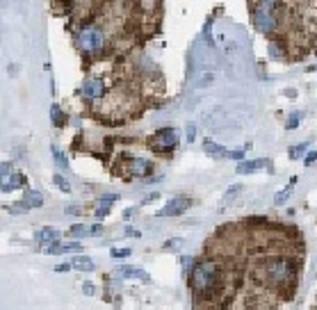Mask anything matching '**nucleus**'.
<instances>
[{
    "mask_svg": "<svg viewBox=\"0 0 317 310\" xmlns=\"http://www.w3.org/2000/svg\"><path fill=\"white\" fill-rule=\"evenodd\" d=\"M219 281V267L215 262H198L194 271H192V288L197 294L210 292Z\"/></svg>",
    "mask_w": 317,
    "mask_h": 310,
    "instance_id": "obj_1",
    "label": "nucleus"
},
{
    "mask_svg": "<svg viewBox=\"0 0 317 310\" xmlns=\"http://www.w3.org/2000/svg\"><path fill=\"white\" fill-rule=\"evenodd\" d=\"M78 43L85 53H100L103 46H105V32L99 28V25H85V28L78 32Z\"/></svg>",
    "mask_w": 317,
    "mask_h": 310,
    "instance_id": "obj_2",
    "label": "nucleus"
},
{
    "mask_svg": "<svg viewBox=\"0 0 317 310\" xmlns=\"http://www.w3.org/2000/svg\"><path fill=\"white\" fill-rule=\"evenodd\" d=\"M254 23L260 32H272L276 28V2H258L254 5Z\"/></svg>",
    "mask_w": 317,
    "mask_h": 310,
    "instance_id": "obj_3",
    "label": "nucleus"
},
{
    "mask_svg": "<svg viewBox=\"0 0 317 310\" xmlns=\"http://www.w3.org/2000/svg\"><path fill=\"white\" fill-rule=\"evenodd\" d=\"M176 144H178V133L174 128H160V130L153 135V139H151V146H153V151H158V153H164V151L174 148Z\"/></svg>",
    "mask_w": 317,
    "mask_h": 310,
    "instance_id": "obj_4",
    "label": "nucleus"
},
{
    "mask_svg": "<svg viewBox=\"0 0 317 310\" xmlns=\"http://www.w3.org/2000/svg\"><path fill=\"white\" fill-rule=\"evenodd\" d=\"M265 274H267V283H283L290 276V265L285 260H267L265 265Z\"/></svg>",
    "mask_w": 317,
    "mask_h": 310,
    "instance_id": "obj_5",
    "label": "nucleus"
},
{
    "mask_svg": "<svg viewBox=\"0 0 317 310\" xmlns=\"http://www.w3.org/2000/svg\"><path fill=\"white\" fill-rule=\"evenodd\" d=\"M187 205H190V198L176 196V198H171V201H167V205H164L158 214H160V217H176V214H180Z\"/></svg>",
    "mask_w": 317,
    "mask_h": 310,
    "instance_id": "obj_6",
    "label": "nucleus"
},
{
    "mask_svg": "<svg viewBox=\"0 0 317 310\" xmlns=\"http://www.w3.org/2000/svg\"><path fill=\"white\" fill-rule=\"evenodd\" d=\"M82 94H85V98H89V100L100 98V96L105 94L103 80H99V78H89V80H85V82H82Z\"/></svg>",
    "mask_w": 317,
    "mask_h": 310,
    "instance_id": "obj_7",
    "label": "nucleus"
},
{
    "mask_svg": "<svg viewBox=\"0 0 317 310\" xmlns=\"http://www.w3.org/2000/svg\"><path fill=\"white\" fill-rule=\"evenodd\" d=\"M78 251H82V244H80V242H55V244L46 247V253H48V255H57V253H78Z\"/></svg>",
    "mask_w": 317,
    "mask_h": 310,
    "instance_id": "obj_8",
    "label": "nucleus"
},
{
    "mask_svg": "<svg viewBox=\"0 0 317 310\" xmlns=\"http://www.w3.org/2000/svg\"><path fill=\"white\" fill-rule=\"evenodd\" d=\"M128 171H130V176H146L148 171H151V160L146 157H133L130 162H128Z\"/></svg>",
    "mask_w": 317,
    "mask_h": 310,
    "instance_id": "obj_9",
    "label": "nucleus"
},
{
    "mask_svg": "<svg viewBox=\"0 0 317 310\" xmlns=\"http://www.w3.org/2000/svg\"><path fill=\"white\" fill-rule=\"evenodd\" d=\"M35 240L39 242V244H55V242L59 240V231H57V228H50V226L39 228V231L35 232Z\"/></svg>",
    "mask_w": 317,
    "mask_h": 310,
    "instance_id": "obj_10",
    "label": "nucleus"
},
{
    "mask_svg": "<svg viewBox=\"0 0 317 310\" xmlns=\"http://www.w3.org/2000/svg\"><path fill=\"white\" fill-rule=\"evenodd\" d=\"M203 151L205 155H210V157H231V151L224 146H219L215 141H203Z\"/></svg>",
    "mask_w": 317,
    "mask_h": 310,
    "instance_id": "obj_11",
    "label": "nucleus"
},
{
    "mask_svg": "<svg viewBox=\"0 0 317 310\" xmlns=\"http://www.w3.org/2000/svg\"><path fill=\"white\" fill-rule=\"evenodd\" d=\"M262 167H267V160H247V162L238 164V174H251V171H258Z\"/></svg>",
    "mask_w": 317,
    "mask_h": 310,
    "instance_id": "obj_12",
    "label": "nucleus"
},
{
    "mask_svg": "<svg viewBox=\"0 0 317 310\" xmlns=\"http://www.w3.org/2000/svg\"><path fill=\"white\" fill-rule=\"evenodd\" d=\"M71 265H73V269H78V271H94V260L92 258H87V255H76L73 260H71Z\"/></svg>",
    "mask_w": 317,
    "mask_h": 310,
    "instance_id": "obj_13",
    "label": "nucleus"
},
{
    "mask_svg": "<svg viewBox=\"0 0 317 310\" xmlns=\"http://www.w3.org/2000/svg\"><path fill=\"white\" fill-rule=\"evenodd\" d=\"M23 185H25V176H21V174H12L9 178L2 180V192H12V190H16V187H23Z\"/></svg>",
    "mask_w": 317,
    "mask_h": 310,
    "instance_id": "obj_14",
    "label": "nucleus"
},
{
    "mask_svg": "<svg viewBox=\"0 0 317 310\" xmlns=\"http://www.w3.org/2000/svg\"><path fill=\"white\" fill-rule=\"evenodd\" d=\"M69 235L78 242L80 237H92V228H89V226H85V224H73L69 228Z\"/></svg>",
    "mask_w": 317,
    "mask_h": 310,
    "instance_id": "obj_15",
    "label": "nucleus"
},
{
    "mask_svg": "<svg viewBox=\"0 0 317 310\" xmlns=\"http://www.w3.org/2000/svg\"><path fill=\"white\" fill-rule=\"evenodd\" d=\"M297 180H299V178H290V183L288 185H285V187H283V190L281 192H278V194H276V198H274V203L276 205H283V203H285V201H288V198H290V194H292V187H295V185H297Z\"/></svg>",
    "mask_w": 317,
    "mask_h": 310,
    "instance_id": "obj_16",
    "label": "nucleus"
},
{
    "mask_svg": "<svg viewBox=\"0 0 317 310\" xmlns=\"http://www.w3.org/2000/svg\"><path fill=\"white\" fill-rule=\"evenodd\" d=\"M119 274H121V276H128V278H139V281H144V283L151 281V276H148L146 271H141V269H135V267H121V269H119Z\"/></svg>",
    "mask_w": 317,
    "mask_h": 310,
    "instance_id": "obj_17",
    "label": "nucleus"
},
{
    "mask_svg": "<svg viewBox=\"0 0 317 310\" xmlns=\"http://www.w3.org/2000/svg\"><path fill=\"white\" fill-rule=\"evenodd\" d=\"M50 153H53V160H55V164L59 167V169H64V171L69 169V160H66V155H64L59 148H57V146H50Z\"/></svg>",
    "mask_w": 317,
    "mask_h": 310,
    "instance_id": "obj_18",
    "label": "nucleus"
},
{
    "mask_svg": "<svg viewBox=\"0 0 317 310\" xmlns=\"http://www.w3.org/2000/svg\"><path fill=\"white\" fill-rule=\"evenodd\" d=\"M240 192H242V185H231V187L226 190V194H224V198H221V203H219V205H221V208H226V205L231 203V201L238 196Z\"/></svg>",
    "mask_w": 317,
    "mask_h": 310,
    "instance_id": "obj_19",
    "label": "nucleus"
},
{
    "mask_svg": "<svg viewBox=\"0 0 317 310\" xmlns=\"http://www.w3.org/2000/svg\"><path fill=\"white\" fill-rule=\"evenodd\" d=\"M50 119H53V126H57V128H62L66 123V116H64V112L57 105L50 107Z\"/></svg>",
    "mask_w": 317,
    "mask_h": 310,
    "instance_id": "obj_20",
    "label": "nucleus"
},
{
    "mask_svg": "<svg viewBox=\"0 0 317 310\" xmlns=\"http://www.w3.org/2000/svg\"><path fill=\"white\" fill-rule=\"evenodd\" d=\"M25 203H28V208H39V205L43 203V196L41 192H28V196H25Z\"/></svg>",
    "mask_w": 317,
    "mask_h": 310,
    "instance_id": "obj_21",
    "label": "nucleus"
},
{
    "mask_svg": "<svg viewBox=\"0 0 317 310\" xmlns=\"http://www.w3.org/2000/svg\"><path fill=\"white\" fill-rule=\"evenodd\" d=\"M301 116H303L301 112H292V114H290L288 121H285V130H295V128L301 123Z\"/></svg>",
    "mask_w": 317,
    "mask_h": 310,
    "instance_id": "obj_22",
    "label": "nucleus"
},
{
    "mask_svg": "<svg viewBox=\"0 0 317 310\" xmlns=\"http://www.w3.org/2000/svg\"><path fill=\"white\" fill-rule=\"evenodd\" d=\"M306 151H308V141L297 144V146L290 148V157H292V160H297V157H301V153H306Z\"/></svg>",
    "mask_w": 317,
    "mask_h": 310,
    "instance_id": "obj_23",
    "label": "nucleus"
},
{
    "mask_svg": "<svg viewBox=\"0 0 317 310\" xmlns=\"http://www.w3.org/2000/svg\"><path fill=\"white\" fill-rule=\"evenodd\" d=\"M185 135H187V137H185V139H187V144H192V141L197 139V126H194V123H187V128H185Z\"/></svg>",
    "mask_w": 317,
    "mask_h": 310,
    "instance_id": "obj_24",
    "label": "nucleus"
},
{
    "mask_svg": "<svg viewBox=\"0 0 317 310\" xmlns=\"http://www.w3.org/2000/svg\"><path fill=\"white\" fill-rule=\"evenodd\" d=\"M55 185L59 187L62 192H71V185H69V180L64 176H59V174H55Z\"/></svg>",
    "mask_w": 317,
    "mask_h": 310,
    "instance_id": "obj_25",
    "label": "nucleus"
},
{
    "mask_svg": "<svg viewBox=\"0 0 317 310\" xmlns=\"http://www.w3.org/2000/svg\"><path fill=\"white\" fill-rule=\"evenodd\" d=\"M12 214H23V212H28V203L23 201V203H14V205H9L7 208Z\"/></svg>",
    "mask_w": 317,
    "mask_h": 310,
    "instance_id": "obj_26",
    "label": "nucleus"
},
{
    "mask_svg": "<svg viewBox=\"0 0 317 310\" xmlns=\"http://www.w3.org/2000/svg\"><path fill=\"white\" fill-rule=\"evenodd\" d=\"M269 55H272V57H276V59H281V57H283L281 43H276V41H272V43H269Z\"/></svg>",
    "mask_w": 317,
    "mask_h": 310,
    "instance_id": "obj_27",
    "label": "nucleus"
},
{
    "mask_svg": "<svg viewBox=\"0 0 317 310\" xmlns=\"http://www.w3.org/2000/svg\"><path fill=\"white\" fill-rule=\"evenodd\" d=\"M183 247V240L180 237H174V240H167L164 242V249H169V251H176V249Z\"/></svg>",
    "mask_w": 317,
    "mask_h": 310,
    "instance_id": "obj_28",
    "label": "nucleus"
},
{
    "mask_svg": "<svg viewBox=\"0 0 317 310\" xmlns=\"http://www.w3.org/2000/svg\"><path fill=\"white\" fill-rule=\"evenodd\" d=\"M315 162H317V153H315V151H310V153L303 157V164H306V167H313Z\"/></svg>",
    "mask_w": 317,
    "mask_h": 310,
    "instance_id": "obj_29",
    "label": "nucleus"
},
{
    "mask_svg": "<svg viewBox=\"0 0 317 310\" xmlns=\"http://www.w3.org/2000/svg\"><path fill=\"white\" fill-rule=\"evenodd\" d=\"M130 249H112V258H128Z\"/></svg>",
    "mask_w": 317,
    "mask_h": 310,
    "instance_id": "obj_30",
    "label": "nucleus"
},
{
    "mask_svg": "<svg viewBox=\"0 0 317 310\" xmlns=\"http://www.w3.org/2000/svg\"><path fill=\"white\" fill-rule=\"evenodd\" d=\"M0 176H2V180L12 176V164H9V162L2 164V167H0Z\"/></svg>",
    "mask_w": 317,
    "mask_h": 310,
    "instance_id": "obj_31",
    "label": "nucleus"
},
{
    "mask_svg": "<svg viewBox=\"0 0 317 310\" xmlns=\"http://www.w3.org/2000/svg\"><path fill=\"white\" fill-rule=\"evenodd\" d=\"M203 35H205V39H208V46H212V37H210V19L205 21V25H203Z\"/></svg>",
    "mask_w": 317,
    "mask_h": 310,
    "instance_id": "obj_32",
    "label": "nucleus"
},
{
    "mask_svg": "<svg viewBox=\"0 0 317 310\" xmlns=\"http://www.w3.org/2000/svg\"><path fill=\"white\" fill-rule=\"evenodd\" d=\"M82 292H85V294H87V296H92V294H94V292H96V288H94L92 283H85V285H82Z\"/></svg>",
    "mask_w": 317,
    "mask_h": 310,
    "instance_id": "obj_33",
    "label": "nucleus"
},
{
    "mask_svg": "<svg viewBox=\"0 0 317 310\" xmlns=\"http://www.w3.org/2000/svg\"><path fill=\"white\" fill-rule=\"evenodd\" d=\"M69 269H73V265H71V262H64V265H57V271H69Z\"/></svg>",
    "mask_w": 317,
    "mask_h": 310,
    "instance_id": "obj_34",
    "label": "nucleus"
},
{
    "mask_svg": "<svg viewBox=\"0 0 317 310\" xmlns=\"http://www.w3.org/2000/svg\"><path fill=\"white\" fill-rule=\"evenodd\" d=\"M66 212H69V214H80V208H78V205H69V208H66Z\"/></svg>",
    "mask_w": 317,
    "mask_h": 310,
    "instance_id": "obj_35",
    "label": "nucleus"
},
{
    "mask_svg": "<svg viewBox=\"0 0 317 310\" xmlns=\"http://www.w3.org/2000/svg\"><path fill=\"white\" fill-rule=\"evenodd\" d=\"M135 210H137V208H128V210L123 212V219H130V217L135 214Z\"/></svg>",
    "mask_w": 317,
    "mask_h": 310,
    "instance_id": "obj_36",
    "label": "nucleus"
},
{
    "mask_svg": "<svg viewBox=\"0 0 317 310\" xmlns=\"http://www.w3.org/2000/svg\"><path fill=\"white\" fill-rule=\"evenodd\" d=\"M160 196V194H158V192H155V194H151V196H146L144 198V203H151V201H155V198Z\"/></svg>",
    "mask_w": 317,
    "mask_h": 310,
    "instance_id": "obj_37",
    "label": "nucleus"
},
{
    "mask_svg": "<svg viewBox=\"0 0 317 310\" xmlns=\"http://www.w3.org/2000/svg\"><path fill=\"white\" fill-rule=\"evenodd\" d=\"M126 235H133V237H139V231H133V228H128Z\"/></svg>",
    "mask_w": 317,
    "mask_h": 310,
    "instance_id": "obj_38",
    "label": "nucleus"
}]
</instances>
